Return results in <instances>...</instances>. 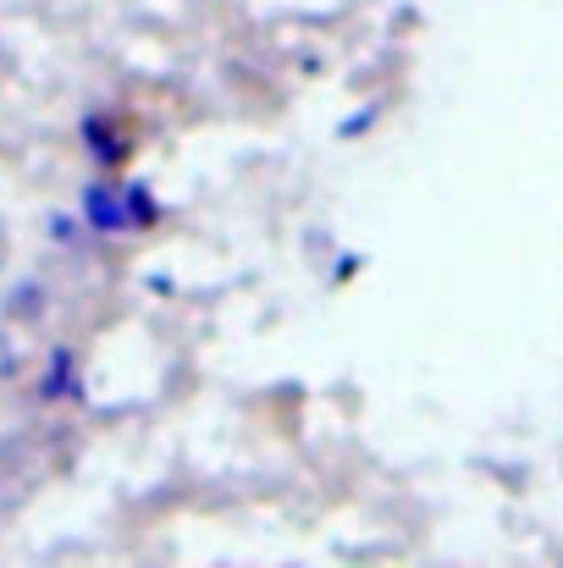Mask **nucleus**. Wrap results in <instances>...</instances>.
<instances>
[{"mask_svg":"<svg viewBox=\"0 0 563 568\" xmlns=\"http://www.w3.org/2000/svg\"><path fill=\"white\" fill-rule=\"evenodd\" d=\"M44 397H72V354L61 348V354H50V376L39 386Z\"/></svg>","mask_w":563,"mask_h":568,"instance_id":"nucleus-1","label":"nucleus"}]
</instances>
